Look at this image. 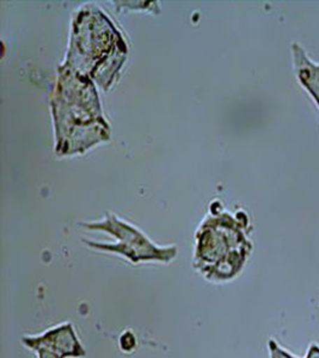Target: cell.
<instances>
[{
	"label": "cell",
	"mask_w": 319,
	"mask_h": 358,
	"mask_svg": "<svg viewBox=\"0 0 319 358\" xmlns=\"http://www.w3.org/2000/svg\"><path fill=\"white\" fill-rule=\"evenodd\" d=\"M22 344L34 352L43 349L64 358H84L86 356L85 349L70 322L50 327L42 334L24 336L22 338Z\"/></svg>",
	"instance_id": "obj_1"
},
{
	"label": "cell",
	"mask_w": 319,
	"mask_h": 358,
	"mask_svg": "<svg viewBox=\"0 0 319 358\" xmlns=\"http://www.w3.org/2000/svg\"><path fill=\"white\" fill-rule=\"evenodd\" d=\"M293 71L299 85L306 91L319 110V62L307 54L302 43L295 41L291 45Z\"/></svg>",
	"instance_id": "obj_2"
},
{
	"label": "cell",
	"mask_w": 319,
	"mask_h": 358,
	"mask_svg": "<svg viewBox=\"0 0 319 358\" xmlns=\"http://www.w3.org/2000/svg\"><path fill=\"white\" fill-rule=\"evenodd\" d=\"M121 338L126 339V343H120L121 349H122L123 351H132L134 349L135 345H136V339H135L134 334L127 331V332L122 334Z\"/></svg>",
	"instance_id": "obj_3"
},
{
	"label": "cell",
	"mask_w": 319,
	"mask_h": 358,
	"mask_svg": "<svg viewBox=\"0 0 319 358\" xmlns=\"http://www.w3.org/2000/svg\"><path fill=\"white\" fill-rule=\"evenodd\" d=\"M35 354L37 355V358H64L57 354H54L52 351L43 350V349L35 351Z\"/></svg>",
	"instance_id": "obj_4"
}]
</instances>
